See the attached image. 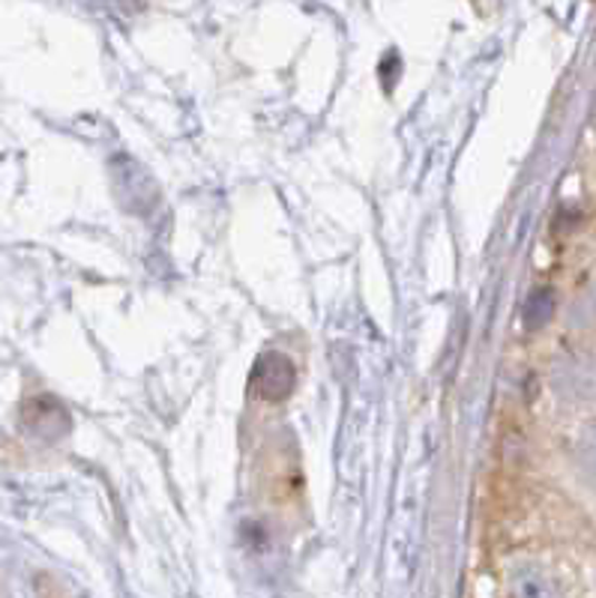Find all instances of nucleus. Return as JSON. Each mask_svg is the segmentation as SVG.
Returning <instances> with one entry per match:
<instances>
[{
	"instance_id": "nucleus-2",
	"label": "nucleus",
	"mask_w": 596,
	"mask_h": 598,
	"mask_svg": "<svg viewBox=\"0 0 596 598\" xmlns=\"http://www.w3.org/2000/svg\"><path fill=\"white\" fill-rule=\"evenodd\" d=\"M25 422L30 425V431H37L42 438H60V434H67L69 431L67 410L60 408L55 399L28 401V408H25Z\"/></svg>"
},
{
	"instance_id": "nucleus-3",
	"label": "nucleus",
	"mask_w": 596,
	"mask_h": 598,
	"mask_svg": "<svg viewBox=\"0 0 596 598\" xmlns=\"http://www.w3.org/2000/svg\"><path fill=\"white\" fill-rule=\"evenodd\" d=\"M512 596L516 598H560L558 587L539 569H519L512 575Z\"/></svg>"
},
{
	"instance_id": "nucleus-1",
	"label": "nucleus",
	"mask_w": 596,
	"mask_h": 598,
	"mask_svg": "<svg viewBox=\"0 0 596 598\" xmlns=\"http://www.w3.org/2000/svg\"><path fill=\"white\" fill-rule=\"evenodd\" d=\"M297 371L289 356L282 353H264L252 369V392L264 401H285L294 392Z\"/></svg>"
},
{
	"instance_id": "nucleus-4",
	"label": "nucleus",
	"mask_w": 596,
	"mask_h": 598,
	"mask_svg": "<svg viewBox=\"0 0 596 598\" xmlns=\"http://www.w3.org/2000/svg\"><path fill=\"white\" fill-rule=\"evenodd\" d=\"M551 314H555V294L548 287H537L530 294L528 305H525V326L528 330H543L551 321Z\"/></svg>"
}]
</instances>
